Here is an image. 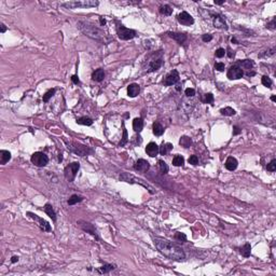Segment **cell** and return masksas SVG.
I'll return each mask as SVG.
<instances>
[{
	"mask_svg": "<svg viewBox=\"0 0 276 276\" xmlns=\"http://www.w3.org/2000/svg\"><path fill=\"white\" fill-rule=\"evenodd\" d=\"M140 92V86L137 83H132L128 87V94L130 97H136Z\"/></svg>",
	"mask_w": 276,
	"mask_h": 276,
	"instance_id": "ac0fdd59",
	"label": "cell"
},
{
	"mask_svg": "<svg viewBox=\"0 0 276 276\" xmlns=\"http://www.w3.org/2000/svg\"><path fill=\"white\" fill-rule=\"evenodd\" d=\"M275 51H276V48H272V49H270V50H268V51H266L263 54H260L259 57H266V56H272V55H274Z\"/></svg>",
	"mask_w": 276,
	"mask_h": 276,
	"instance_id": "f35d334b",
	"label": "cell"
},
{
	"mask_svg": "<svg viewBox=\"0 0 276 276\" xmlns=\"http://www.w3.org/2000/svg\"><path fill=\"white\" fill-rule=\"evenodd\" d=\"M6 30V25H4V24H1V32H4Z\"/></svg>",
	"mask_w": 276,
	"mask_h": 276,
	"instance_id": "11a10c76",
	"label": "cell"
},
{
	"mask_svg": "<svg viewBox=\"0 0 276 276\" xmlns=\"http://www.w3.org/2000/svg\"><path fill=\"white\" fill-rule=\"evenodd\" d=\"M275 19H273L272 21L270 22V23L268 24V25H266V28H268V29H271V30H275Z\"/></svg>",
	"mask_w": 276,
	"mask_h": 276,
	"instance_id": "bcb514c9",
	"label": "cell"
},
{
	"mask_svg": "<svg viewBox=\"0 0 276 276\" xmlns=\"http://www.w3.org/2000/svg\"><path fill=\"white\" fill-rule=\"evenodd\" d=\"M83 199L81 196L77 195V194H73V195L70 196V199L68 200V205H74V204H78V203L82 202Z\"/></svg>",
	"mask_w": 276,
	"mask_h": 276,
	"instance_id": "836d02e7",
	"label": "cell"
},
{
	"mask_svg": "<svg viewBox=\"0 0 276 276\" xmlns=\"http://www.w3.org/2000/svg\"><path fill=\"white\" fill-rule=\"evenodd\" d=\"M183 163H185V159L179 154L175 155L174 159H173V165L174 166H182Z\"/></svg>",
	"mask_w": 276,
	"mask_h": 276,
	"instance_id": "d6a6232c",
	"label": "cell"
},
{
	"mask_svg": "<svg viewBox=\"0 0 276 276\" xmlns=\"http://www.w3.org/2000/svg\"><path fill=\"white\" fill-rule=\"evenodd\" d=\"M27 215L30 217V218L34 219V220L38 221L39 227H40V229L42 230V231H44V232H51V231H52L51 225H50V224H49V222H47V221H45L44 219L40 218V217H38L36 214H34V212H30V211H28V212H27Z\"/></svg>",
	"mask_w": 276,
	"mask_h": 276,
	"instance_id": "30bf717a",
	"label": "cell"
},
{
	"mask_svg": "<svg viewBox=\"0 0 276 276\" xmlns=\"http://www.w3.org/2000/svg\"><path fill=\"white\" fill-rule=\"evenodd\" d=\"M228 51H229V52H228V56H229V57H233V56H234V55H235V53H234V51H233V52H232V51H231V50H230V49H229V50H228Z\"/></svg>",
	"mask_w": 276,
	"mask_h": 276,
	"instance_id": "f5cc1de1",
	"label": "cell"
},
{
	"mask_svg": "<svg viewBox=\"0 0 276 276\" xmlns=\"http://www.w3.org/2000/svg\"><path fill=\"white\" fill-rule=\"evenodd\" d=\"M99 22H100V25H102V26H104L105 24H106V19H102V17H100V19H99Z\"/></svg>",
	"mask_w": 276,
	"mask_h": 276,
	"instance_id": "db71d44e",
	"label": "cell"
},
{
	"mask_svg": "<svg viewBox=\"0 0 276 276\" xmlns=\"http://www.w3.org/2000/svg\"><path fill=\"white\" fill-rule=\"evenodd\" d=\"M159 167H160V172L162 173V174H166V173H168V165L165 163L164 161H162V160H160L159 161Z\"/></svg>",
	"mask_w": 276,
	"mask_h": 276,
	"instance_id": "e575fe53",
	"label": "cell"
},
{
	"mask_svg": "<svg viewBox=\"0 0 276 276\" xmlns=\"http://www.w3.org/2000/svg\"><path fill=\"white\" fill-rule=\"evenodd\" d=\"M134 168L140 173H146V172H148V169L150 168V164H149V162H147L146 160L139 159L138 161H136V163L134 164Z\"/></svg>",
	"mask_w": 276,
	"mask_h": 276,
	"instance_id": "5bb4252c",
	"label": "cell"
},
{
	"mask_svg": "<svg viewBox=\"0 0 276 276\" xmlns=\"http://www.w3.org/2000/svg\"><path fill=\"white\" fill-rule=\"evenodd\" d=\"M215 3L216 4H222V3H224V0H222V1H217V0H215Z\"/></svg>",
	"mask_w": 276,
	"mask_h": 276,
	"instance_id": "6f0895ef",
	"label": "cell"
},
{
	"mask_svg": "<svg viewBox=\"0 0 276 276\" xmlns=\"http://www.w3.org/2000/svg\"><path fill=\"white\" fill-rule=\"evenodd\" d=\"M11 160V153L6 150H1L0 151V164L4 165L6 162H9Z\"/></svg>",
	"mask_w": 276,
	"mask_h": 276,
	"instance_id": "cb8c5ba5",
	"label": "cell"
},
{
	"mask_svg": "<svg viewBox=\"0 0 276 276\" xmlns=\"http://www.w3.org/2000/svg\"><path fill=\"white\" fill-rule=\"evenodd\" d=\"M17 261H19V257H16V256H13L12 259H11V262H12V263H16Z\"/></svg>",
	"mask_w": 276,
	"mask_h": 276,
	"instance_id": "816d5d0a",
	"label": "cell"
},
{
	"mask_svg": "<svg viewBox=\"0 0 276 276\" xmlns=\"http://www.w3.org/2000/svg\"><path fill=\"white\" fill-rule=\"evenodd\" d=\"M77 123L81 124V125L90 126V125H92V124H93V120H92L91 118L82 117V118H79V119H77Z\"/></svg>",
	"mask_w": 276,
	"mask_h": 276,
	"instance_id": "f546056e",
	"label": "cell"
},
{
	"mask_svg": "<svg viewBox=\"0 0 276 276\" xmlns=\"http://www.w3.org/2000/svg\"><path fill=\"white\" fill-rule=\"evenodd\" d=\"M205 104H212L214 102V95L211 93H207L205 94V99L203 100Z\"/></svg>",
	"mask_w": 276,
	"mask_h": 276,
	"instance_id": "ab89813d",
	"label": "cell"
},
{
	"mask_svg": "<svg viewBox=\"0 0 276 276\" xmlns=\"http://www.w3.org/2000/svg\"><path fill=\"white\" fill-rule=\"evenodd\" d=\"M44 211H45V214H47L48 216H49L50 218L52 219V220H53V221H56V212H55V210L53 209L52 205H50V204H45V205H44Z\"/></svg>",
	"mask_w": 276,
	"mask_h": 276,
	"instance_id": "d4e9b609",
	"label": "cell"
},
{
	"mask_svg": "<svg viewBox=\"0 0 276 276\" xmlns=\"http://www.w3.org/2000/svg\"><path fill=\"white\" fill-rule=\"evenodd\" d=\"M115 264H105V266H102V268L98 269V273H100V274H106V273H109L110 271L115 270Z\"/></svg>",
	"mask_w": 276,
	"mask_h": 276,
	"instance_id": "4316f807",
	"label": "cell"
},
{
	"mask_svg": "<svg viewBox=\"0 0 276 276\" xmlns=\"http://www.w3.org/2000/svg\"><path fill=\"white\" fill-rule=\"evenodd\" d=\"M128 141V132H126V130H124V136H123V141L120 142V146H123L125 142Z\"/></svg>",
	"mask_w": 276,
	"mask_h": 276,
	"instance_id": "c3c4849f",
	"label": "cell"
},
{
	"mask_svg": "<svg viewBox=\"0 0 276 276\" xmlns=\"http://www.w3.org/2000/svg\"><path fill=\"white\" fill-rule=\"evenodd\" d=\"M179 144L183 148H190V146L192 144V139L187 136H182L179 140Z\"/></svg>",
	"mask_w": 276,
	"mask_h": 276,
	"instance_id": "83f0119b",
	"label": "cell"
},
{
	"mask_svg": "<svg viewBox=\"0 0 276 276\" xmlns=\"http://www.w3.org/2000/svg\"><path fill=\"white\" fill-rule=\"evenodd\" d=\"M175 238H176L177 240H179V242H181V243L187 242V236H186V234L185 233H180V232H177V233L175 234Z\"/></svg>",
	"mask_w": 276,
	"mask_h": 276,
	"instance_id": "74e56055",
	"label": "cell"
},
{
	"mask_svg": "<svg viewBox=\"0 0 276 276\" xmlns=\"http://www.w3.org/2000/svg\"><path fill=\"white\" fill-rule=\"evenodd\" d=\"M168 36L174 39L175 41H177L179 44H182L187 40V35L182 34V32H168Z\"/></svg>",
	"mask_w": 276,
	"mask_h": 276,
	"instance_id": "e0dca14e",
	"label": "cell"
},
{
	"mask_svg": "<svg viewBox=\"0 0 276 276\" xmlns=\"http://www.w3.org/2000/svg\"><path fill=\"white\" fill-rule=\"evenodd\" d=\"M99 4L98 1L94 0H81V1H68V2H62L61 6H65L66 9H85V8H93L97 6Z\"/></svg>",
	"mask_w": 276,
	"mask_h": 276,
	"instance_id": "3957f363",
	"label": "cell"
},
{
	"mask_svg": "<svg viewBox=\"0 0 276 276\" xmlns=\"http://www.w3.org/2000/svg\"><path fill=\"white\" fill-rule=\"evenodd\" d=\"M133 128L136 133H140L144 128V121L141 118H136L133 121Z\"/></svg>",
	"mask_w": 276,
	"mask_h": 276,
	"instance_id": "7402d4cb",
	"label": "cell"
},
{
	"mask_svg": "<svg viewBox=\"0 0 276 276\" xmlns=\"http://www.w3.org/2000/svg\"><path fill=\"white\" fill-rule=\"evenodd\" d=\"M77 26L85 36L90 37V38L94 39V40L98 41V42L102 43V44H107V43H109L112 40V38L109 37L104 30H102L100 28H98L97 26L90 23V22L80 21L78 22Z\"/></svg>",
	"mask_w": 276,
	"mask_h": 276,
	"instance_id": "7a4b0ae2",
	"label": "cell"
},
{
	"mask_svg": "<svg viewBox=\"0 0 276 276\" xmlns=\"http://www.w3.org/2000/svg\"><path fill=\"white\" fill-rule=\"evenodd\" d=\"M118 37L121 40H131L136 37V31L121 25L118 27Z\"/></svg>",
	"mask_w": 276,
	"mask_h": 276,
	"instance_id": "8992f818",
	"label": "cell"
},
{
	"mask_svg": "<svg viewBox=\"0 0 276 276\" xmlns=\"http://www.w3.org/2000/svg\"><path fill=\"white\" fill-rule=\"evenodd\" d=\"M154 245L162 255L167 257L170 260L181 261V260H183L186 258L185 253H183V250L180 247H178L177 245L173 244V243L168 242L166 240L154 238Z\"/></svg>",
	"mask_w": 276,
	"mask_h": 276,
	"instance_id": "6da1fadb",
	"label": "cell"
},
{
	"mask_svg": "<svg viewBox=\"0 0 276 276\" xmlns=\"http://www.w3.org/2000/svg\"><path fill=\"white\" fill-rule=\"evenodd\" d=\"M228 78L230 80H238V79L243 78L244 76V71L240 67H238L237 65H233V66L230 67V69L228 70V73H227Z\"/></svg>",
	"mask_w": 276,
	"mask_h": 276,
	"instance_id": "52a82bcc",
	"label": "cell"
},
{
	"mask_svg": "<svg viewBox=\"0 0 276 276\" xmlns=\"http://www.w3.org/2000/svg\"><path fill=\"white\" fill-rule=\"evenodd\" d=\"M271 100H272V102H276V97H275V95H273L272 97H271Z\"/></svg>",
	"mask_w": 276,
	"mask_h": 276,
	"instance_id": "680465c9",
	"label": "cell"
},
{
	"mask_svg": "<svg viewBox=\"0 0 276 276\" xmlns=\"http://www.w3.org/2000/svg\"><path fill=\"white\" fill-rule=\"evenodd\" d=\"M30 161L34 165L38 166V167H43L49 163V157L43 152H35L30 157Z\"/></svg>",
	"mask_w": 276,
	"mask_h": 276,
	"instance_id": "5b68a950",
	"label": "cell"
},
{
	"mask_svg": "<svg viewBox=\"0 0 276 276\" xmlns=\"http://www.w3.org/2000/svg\"><path fill=\"white\" fill-rule=\"evenodd\" d=\"M188 161H189V163L192 164V165H198V164H199V157H198V155H195V154L191 155V157H189V160H188Z\"/></svg>",
	"mask_w": 276,
	"mask_h": 276,
	"instance_id": "b9f144b4",
	"label": "cell"
},
{
	"mask_svg": "<svg viewBox=\"0 0 276 276\" xmlns=\"http://www.w3.org/2000/svg\"><path fill=\"white\" fill-rule=\"evenodd\" d=\"M77 224L79 225V227L81 228V229L83 230V231L87 232V233H90L91 235L95 236L96 238L98 240V235H97V232H96V229L95 227H94L92 223L90 222H86V221H83V220H80L77 222Z\"/></svg>",
	"mask_w": 276,
	"mask_h": 276,
	"instance_id": "8fae6325",
	"label": "cell"
},
{
	"mask_svg": "<svg viewBox=\"0 0 276 276\" xmlns=\"http://www.w3.org/2000/svg\"><path fill=\"white\" fill-rule=\"evenodd\" d=\"M160 13L168 16V15H170L173 13V9L170 8L168 4H164V6H162L161 8H160Z\"/></svg>",
	"mask_w": 276,
	"mask_h": 276,
	"instance_id": "1f68e13d",
	"label": "cell"
},
{
	"mask_svg": "<svg viewBox=\"0 0 276 276\" xmlns=\"http://www.w3.org/2000/svg\"><path fill=\"white\" fill-rule=\"evenodd\" d=\"M266 169H268L269 172H275L276 170V160H272V161L268 164Z\"/></svg>",
	"mask_w": 276,
	"mask_h": 276,
	"instance_id": "60d3db41",
	"label": "cell"
},
{
	"mask_svg": "<svg viewBox=\"0 0 276 276\" xmlns=\"http://www.w3.org/2000/svg\"><path fill=\"white\" fill-rule=\"evenodd\" d=\"M236 65L243 69L249 70V69H253V67L255 64H253V62L251 60H243V61H238V62L236 63Z\"/></svg>",
	"mask_w": 276,
	"mask_h": 276,
	"instance_id": "ffe728a7",
	"label": "cell"
},
{
	"mask_svg": "<svg viewBox=\"0 0 276 276\" xmlns=\"http://www.w3.org/2000/svg\"><path fill=\"white\" fill-rule=\"evenodd\" d=\"M105 78V71L102 68H98L96 69L95 71L92 73V79H93L94 81H97V82H100V81H102Z\"/></svg>",
	"mask_w": 276,
	"mask_h": 276,
	"instance_id": "44dd1931",
	"label": "cell"
},
{
	"mask_svg": "<svg viewBox=\"0 0 276 276\" xmlns=\"http://www.w3.org/2000/svg\"><path fill=\"white\" fill-rule=\"evenodd\" d=\"M220 113L222 115H225V117H231V115H235L236 112H235V110H234L233 108H231V107H225V108L221 109Z\"/></svg>",
	"mask_w": 276,
	"mask_h": 276,
	"instance_id": "4dcf8cb0",
	"label": "cell"
},
{
	"mask_svg": "<svg viewBox=\"0 0 276 276\" xmlns=\"http://www.w3.org/2000/svg\"><path fill=\"white\" fill-rule=\"evenodd\" d=\"M234 132H233V135H238V134H240V132H242V131H240V128H238V126H234Z\"/></svg>",
	"mask_w": 276,
	"mask_h": 276,
	"instance_id": "f907efd6",
	"label": "cell"
},
{
	"mask_svg": "<svg viewBox=\"0 0 276 276\" xmlns=\"http://www.w3.org/2000/svg\"><path fill=\"white\" fill-rule=\"evenodd\" d=\"M162 64H163V58H162V55H160L159 57L153 58V60H151L150 63H149L148 71L151 72V71H155V70L160 69L161 68V66H162Z\"/></svg>",
	"mask_w": 276,
	"mask_h": 276,
	"instance_id": "4fadbf2b",
	"label": "cell"
},
{
	"mask_svg": "<svg viewBox=\"0 0 276 276\" xmlns=\"http://www.w3.org/2000/svg\"><path fill=\"white\" fill-rule=\"evenodd\" d=\"M261 82H262V84H263L264 86H266V87H271V86H272V80H271V79L269 78L268 76H263V77H262Z\"/></svg>",
	"mask_w": 276,
	"mask_h": 276,
	"instance_id": "8d00e7d4",
	"label": "cell"
},
{
	"mask_svg": "<svg viewBox=\"0 0 276 276\" xmlns=\"http://www.w3.org/2000/svg\"><path fill=\"white\" fill-rule=\"evenodd\" d=\"M152 128H153V134H154L155 136H161V135H163L164 128L160 123H154L152 126Z\"/></svg>",
	"mask_w": 276,
	"mask_h": 276,
	"instance_id": "f1b7e54d",
	"label": "cell"
},
{
	"mask_svg": "<svg viewBox=\"0 0 276 276\" xmlns=\"http://www.w3.org/2000/svg\"><path fill=\"white\" fill-rule=\"evenodd\" d=\"M225 54H227L225 50H224V49H222V48H220V49H218V50H217V51H216V57L221 58V57H223V56H224Z\"/></svg>",
	"mask_w": 276,
	"mask_h": 276,
	"instance_id": "7bdbcfd3",
	"label": "cell"
},
{
	"mask_svg": "<svg viewBox=\"0 0 276 276\" xmlns=\"http://www.w3.org/2000/svg\"><path fill=\"white\" fill-rule=\"evenodd\" d=\"M177 19H178V22L181 24V25H185V26H191L194 24V19L189 14V13L185 12V11L179 13L178 16H177Z\"/></svg>",
	"mask_w": 276,
	"mask_h": 276,
	"instance_id": "7c38bea8",
	"label": "cell"
},
{
	"mask_svg": "<svg viewBox=\"0 0 276 276\" xmlns=\"http://www.w3.org/2000/svg\"><path fill=\"white\" fill-rule=\"evenodd\" d=\"M214 26L216 28H220V29H228L224 19L220 15H215L214 16Z\"/></svg>",
	"mask_w": 276,
	"mask_h": 276,
	"instance_id": "2e32d148",
	"label": "cell"
},
{
	"mask_svg": "<svg viewBox=\"0 0 276 276\" xmlns=\"http://www.w3.org/2000/svg\"><path fill=\"white\" fill-rule=\"evenodd\" d=\"M55 92H56V90H55V89H51V90H49V91H48L47 93H45L44 95H43V98H42L43 102H49V99L52 97V96L54 95V94H55Z\"/></svg>",
	"mask_w": 276,
	"mask_h": 276,
	"instance_id": "d590c367",
	"label": "cell"
},
{
	"mask_svg": "<svg viewBox=\"0 0 276 276\" xmlns=\"http://www.w3.org/2000/svg\"><path fill=\"white\" fill-rule=\"evenodd\" d=\"M178 81H179V73L176 69H174V70H172L165 78H164L163 84L165 85V86H170V85L176 84Z\"/></svg>",
	"mask_w": 276,
	"mask_h": 276,
	"instance_id": "9c48e42d",
	"label": "cell"
},
{
	"mask_svg": "<svg viewBox=\"0 0 276 276\" xmlns=\"http://www.w3.org/2000/svg\"><path fill=\"white\" fill-rule=\"evenodd\" d=\"M71 81L74 83V84H79V83H80V80H79L78 76H76V74L71 77Z\"/></svg>",
	"mask_w": 276,
	"mask_h": 276,
	"instance_id": "681fc988",
	"label": "cell"
},
{
	"mask_svg": "<svg viewBox=\"0 0 276 276\" xmlns=\"http://www.w3.org/2000/svg\"><path fill=\"white\" fill-rule=\"evenodd\" d=\"M173 144H169V142H163L161 144V147H159V152L161 153L162 155H166L170 150L173 149Z\"/></svg>",
	"mask_w": 276,
	"mask_h": 276,
	"instance_id": "603a6c76",
	"label": "cell"
},
{
	"mask_svg": "<svg viewBox=\"0 0 276 276\" xmlns=\"http://www.w3.org/2000/svg\"><path fill=\"white\" fill-rule=\"evenodd\" d=\"M79 168H80V164L78 162H73V163H70L69 165H67L64 169V174L65 177L68 181H73L74 178L77 176V173H78Z\"/></svg>",
	"mask_w": 276,
	"mask_h": 276,
	"instance_id": "277c9868",
	"label": "cell"
},
{
	"mask_svg": "<svg viewBox=\"0 0 276 276\" xmlns=\"http://www.w3.org/2000/svg\"><path fill=\"white\" fill-rule=\"evenodd\" d=\"M68 149H70V150H71L72 152L76 153V154L80 155V157H84V155L89 154L90 152H92V151L90 150L87 147L82 146V144H76V142H73V144H70V146L68 147Z\"/></svg>",
	"mask_w": 276,
	"mask_h": 276,
	"instance_id": "ba28073f",
	"label": "cell"
},
{
	"mask_svg": "<svg viewBox=\"0 0 276 276\" xmlns=\"http://www.w3.org/2000/svg\"><path fill=\"white\" fill-rule=\"evenodd\" d=\"M185 93H186V96H188V97H193L195 95V91L193 89H190V87L186 90Z\"/></svg>",
	"mask_w": 276,
	"mask_h": 276,
	"instance_id": "ee69618b",
	"label": "cell"
},
{
	"mask_svg": "<svg viewBox=\"0 0 276 276\" xmlns=\"http://www.w3.org/2000/svg\"><path fill=\"white\" fill-rule=\"evenodd\" d=\"M146 152L149 157H154L159 153V146L155 142H149L146 147Z\"/></svg>",
	"mask_w": 276,
	"mask_h": 276,
	"instance_id": "9a60e30c",
	"label": "cell"
},
{
	"mask_svg": "<svg viewBox=\"0 0 276 276\" xmlns=\"http://www.w3.org/2000/svg\"><path fill=\"white\" fill-rule=\"evenodd\" d=\"M202 40L204 41V42H209V41H211V40H212V36H211V35H208V34L203 35Z\"/></svg>",
	"mask_w": 276,
	"mask_h": 276,
	"instance_id": "7dc6e473",
	"label": "cell"
},
{
	"mask_svg": "<svg viewBox=\"0 0 276 276\" xmlns=\"http://www.w3.org/2000/svg\"><path fill=\"white\" fill-rule=\"evenodd\" d=\"M224 64L223 63H217L216 65H215V69L218 70V71H223L224 70Z\"/></svg>",
	"mask_w": 276,
	"mask_h": 276,
	"instance_id": "f6af8a7d",
	"label": "cell"
},
{
	"mask_svg": "<svg viewBox=\"0 0 276 276\" xmlns=\"http://www.w3.org/2000/svg\"><path fill=\"white\" fill-rule=\"evenodd\" d=\"M237 160L233 157H229L225 161V168L228 170H235L237 168Z\"/></svg>",
	"mask_w": 276,
	"mask_h": 276,
	"instance_id": "d6986e66",
	"label": "cell"
},
{
	"mask_svg": "<svg viewBox=\"0 0 276 276\" xmlns=\"http://www.w3.org/2000/svg\"><path fill=\"white\" fill-rule=\"evenodd\" d=\"M231 41H232V43H235V44H238V41L236 40V38H232V39H231Z\"/></svg>",
	"mask_w": 276,
	"mask_h": 276,
	"instance_id": "9f6ffc18",
	"label": "cell"
},
{
	"mask_svg": "<svg viewBox=\"0 0 276 276\" xmlns=\"http://www.w3.org/2000/svg\"><path fill=\"white\" fill-rule=\"evenodd\" d=\"M240 253H242V256H244L245 258H248L249 256H250V253H251V246L249 243H247V244H245L243 247H240Z\"/></svg>",
	"mask_w": 276,
	"mask_h": 276,
	"instance_id": "484cf974",
	"label": "cell"
}]
</instances>
